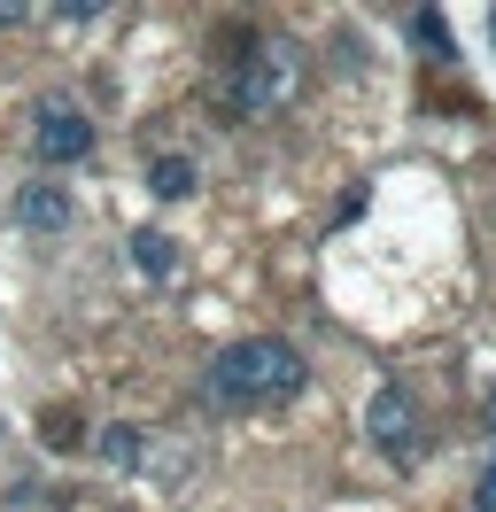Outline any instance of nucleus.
Returning a JSON list of instances; mask_svg holds the SVG:
<instances>
[{"mask_svg": "<svg viewBox=\"0 0 496 512\" xmlns=\"http://www.w3.org/2000/svg\"><path fill=\"white\" fill-rule=\"evenodd\" d=\"M489 419H496V396H489Z\"/></svg>", "mask_w": 496, "mask_h": 512, "instance_id": "f8f14e48", "label": "nucleus"}, {"mask_svg": "<svg viewBox=\"0 0 496 512\" xmlns=\"http://www.w3.org/2000/svg\"><path fill=\"white\" fill-rule=\"evenodd\" d=\"M303 350L295 342H279V334H248L233 350H217L210 365V396L217 404H287L295 388H303Z\"/></svg>", "mask_w": 496, "mask_h": 512, "instance_id": "f257e3e1", "label": "nucleus"}, {"mask_svg": "<svg viewBox=\"0 0 496 512\" xmlns=\"http://www.w3.org/2000/svg\"><path fill=\"white\" fill-rule=\"evenodd\" d=\"M31 24V8H16V0H0V32H24Z\"/></svg>", "mask_w": 496, "mask_h": 512, "instance_id": "9b49d317", "label": "nucleus"}, {"mask_svg": "<svg viewBox=\"0 0 496 512\" xmlns=\"http://www.w3.org/2000/svg\"><path fill=\"white\" fill-rule=\"evenodd\" d=\"M39 435H47L55 450H78V443H86V435H78V412H47V419H39Z\"/></svg>", "mask_w": 496, "mask_h": 512, "instance_id": "1a4fd4ad", "label": "nucleus"}, {"mask_svg": "<svg viewBox=\"0 0 496 512\" xmlns=\"http://www.w3.org/2000/svg\"><path fill=\"white\" fill-rule=\"evenodd\" d=\"M132 264H140L148 280H171V272H179V241H171L163 225H140V233H132Z\"/></svg>", "mask_w": 496, "mask_h": 512, "instance_id": "423d86ee", "label": "nucleus"}, {"mask_svg": "<svg viewBox=\"0 0 496 512\" xmlns=\"http://www.w3.org/2000/svg\"><path fill=\"white\" fill-rule=\"evenodd\" d=\"M365 435L388 450L396 466H411V458H419V404H411V388H403V381H380V388H372Z\"/></svg>", "mask_w": 496, "mask_h": 512, "instance_id": "7ed1b4c3", "label": "nucleus"}, {"mask_svg": "<svg viewBox=\"0 0 496 512\" xmlns=\"http://www.w3.org/2000/svg\"><path fill=\"white\" fill-rule=\"evenodd\" d=\"M295 86H303V47L264 39V47H248L241 63H233V78H225V109H233V117H272V109L295 101Z\"/></svg>", "mask_w": 496, "mask_h": 512, "instance_id": "f03ea898", "label": "nucleus"}, {"mask_svg": "<svg viewBox=\"0 0 496 512\" xmlns=\"http://www.w3.org/2000/svg\"><path fill=\"white\" fill-rule=\"evenodd\" d=\"M31 148H39V163H78L93 148V125L70 109V101H39V117H31Z\"/></svg>", "mask_w": 496, "mask_h": 512, "instance_id": "20e7f679", "label": "nucleus"}, {"mask_svg": "<svg viewBox=\"0 0 496 512\" xmlns=\"http://www.w3.org/2000/svg\"><path fill=\"white\" fill-rule=\"evenodd\" d=\"M489 24H496V16H489Z\"/></svg>", "mask_w": 496, "mask_h": 512, "instance_id": "ddd939ff", "label": "nucleus"}, {"mask_svg": "<svg viewBox=\"0 0 496 512\" xmlns=\"http://www.w3.org/2000/svg\"><path fill=\"white\" fill-rule=\"evenodd\" d=\"M93 458H101L109 474L140 466V427H101V435H93Z\"/></svg>", "mask_w": 496, "mask_h": 512, "instance_id": "0eeeda50", "label": "nucleus"}, {"mask_svg": "<svg viewBox=\"0 0 496 512\" xmlns=\"http://www.w3.org/2000/svg\"><path fill=\"white\" fill-rule=\"evenodd\" d=\"M148 187L163 194V202H179V194H194V163H186V156H155L148 163Z\"/></svg>", "mask_w": 496, "mask_h": 512, "instance_id": "6e6552de", "label": "nucleus"}, {"mask_svg": "<svg viewBox=\"0 0 496 512\" xmlns=\"http://www.w3.org/2000/svg\"><path fill=\"white\" fill-rule=\"evenodd\" d=\"M16 225L24 233H62L70 225V187L62 179H24L16 187Z\"/></svg>", "mask_w": 496, "mask_h": 512, "instance_id": "39448f33", "label": "nucleus"}, {"mask_svg": "<svg viewBox=\"0 0 496 512\" xmlns=\"http://www.w3.org/2000/svg\"><path fill=\"white\" fill-rule=\"evenodd\" d=\"M411 32L427 39V47H442V55H450V24H442V16H411Z\"/></svg>", "mask_w": 496, "mask_h": 512, "instance_id": "9d476101", "label": "nucleus"}]
</instances>
